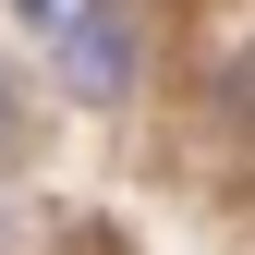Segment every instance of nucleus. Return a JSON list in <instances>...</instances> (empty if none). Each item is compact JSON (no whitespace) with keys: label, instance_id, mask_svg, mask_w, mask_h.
<instances>
[{"label":"nucleus","instance_id":"7ed1b4c3","mask_svg":"<svg viewBox=\"0 0 255 255\" xmlns=\"http://www.w3.org/2000/svg\"><path fill=\"white\" fill-rule=\"evenodd\" d=\"M0 134H12V85H0Z\"/></svg>","mask_w":255,"mask_h":255},{"label":"nucleus","instance_id":"f03ea898","mask_svg":"<svg viewBox=\"0 0 255 255\" xmlns=\"http://www.w3.org/2000/svg\"><path fill=\"white\" fill-rule=\"evenodd\" d=\"M73 12H85V0H24V24H37V37H61Z\"/></svg>","mask_w":255,"mask_h":255},{"label":"nucleus","instance_id":"f257e3e1","mask_svg":"<svg viewBox=\"0 0 255 255\" xmlns=\"http://www.w3.org/2000/svg\"><path fill=\"white\" fill-rule=\"evenodd\" d=\"M49 49H61V85H73L85 110H110L122 85H134V24H122V0H85Z\"/></svg>","mask_w":255,"mask_h":255}]
</instances>
